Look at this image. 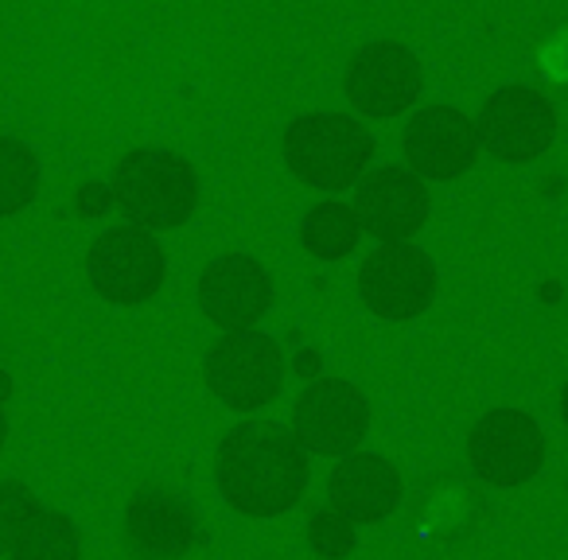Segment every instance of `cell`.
<instances>
[{
    "instance_id": "1",
    "label": "cell",
    "mask_w": 568,
    "mask_h": 560,
    "mask_svg": "<svg viewBox=\"0 0 568 560\" xmlns=\"http://www.w3.org/2000/svg\"><path fill=\"white\" fill-rule=\"evenodd\" d=\"M219 490L237 513L250 518H276L293 510L308 487V451L273 420H245L230 428L214 459Z\"/></svg>"
},
{
    "instance_id": "2",
    "label": "cell",
    "mask_w": 568,
    "mask_h": 560,
    "mask_svg": "<svg viewBox=\"0 0 568 560\" xmlns=\"http://www.w3.org/2000/svg\"><path fill=\"white\" fill-rule=\"evenodd\" d=\"M113 195L141 230H175L199 206V175L168 149H133L118 164Z\"/></svg>"
},
{
    "instance_id": "3",
    "label": "cell",
    "mask_w": 568,
    "mask_h": 560,
    "mask_svg": "<svg viewBox=\"0 0 568 560\" xmlns=\"http://www.w3.org/2000/svg\"><path fill=\"white\" fill-rule=\"evenodd\" d=\"M374 156V136L347 113H308L284 129V164L296 180L320 191L358 183Z\"/></svg>"
},
{
    "instance_id": "4",
    "label": "cell",
    "mask_w": 568,
    "mask_h": 560,
    "mask_svg": "<svg viewBox=\"0 0 568 560\" xmlns=\"http://www.w3.org/2000/svg\"><path fill=\"white\" fill-rule=\"evenodd\" d=\"M206 386L222 405L237 413H253L261 405L276 401L284 386V355L265 332L222 335L206 355Z\"/></svg>"
},
{
    "instance_id": "5",
    "label": "cell",
    "mask_w": 568,
    "mask_h": 560,
    "mask_svg": "<svg viewBox=\"0 0 568 560\" xmlns=\"http://www.w3.org/2000/svg\"><path fill=\"white\" fill-rule=\"evenodd\" d=\"M90 285L113 304H144L160 293L168 261L152 230L118 226L90 245Z\"/></svg>"
},
{
    "instance_id": "6",
    "label": "cell",
    "mask_w": 568,
    "mask_h": 560,
    "mask_svg": "<svg viewBox=\"0 0 568 560\" xmlns=\"http://www.w3.org/2000/svg\"><path fill=\"white\" fill-rule=\"evenodd\" d=\"M479 144L495 160L506 164H526L541 156L557 136V113L537 90L529 86H503L490 94L475 121Z\"/></svg>"
},
{
    "instance_id": "7",
    "label": "cell",
    "mask_w": 568,
    "mask_h": 560,
    "mask_svg": "<svg viewBox=\"0 0 568 560\" xmlns=\"http://www.w3.org/2000/svg\"><path fill=\"white\" fill-rule=\"evenodd\" d=\"M467 456L479 479L490 487H521L545 464V436L521 409H495L471 428Z\"/></svg>"
},
{
    "instance_id": "8",
    "label": "cell",
    "mask_w": 568,
    "mask_h": 560,
    "mask_svg": "<svg viewBox=\"0 0 568 560\" xmlns=\"http://www.w3.org/2000/svg\"><path fill=\"white\" fill-rule=\"evenodd\" d=\"M371 428V405L351 381L320 378L301 394L293 413V432L312 456H347Z\"/></svg>"
},
{
    "instance_id": "9",
    "label": "cell",
    "mask_w": 568,
    "mask_h": 560,
    "mask_svg": "<svg viewBox=\"0 0 568 560\" xmlns=\"http://www.w3.org/2000/svg\"><path fill=\"white\" fill-rule=\"evenodd\" d=\"M358 288L366 308L382 319H413L433 304L436 268L425 250H413L409 242H386L363 261Z\"/></svg>"
},
{
    "instance_id": "10",
    "label": "cell",
    "mask_w": 568,
    "mask_h": 560,
    "mask_svg": "<svg viewBox=\"0 0 568 560\" xmlns=\"http://www.w3.org/2000/svg\"><path fill=\"white\" fill-rule=\"evenodd\" d=\"M420 63L405 43L382 40L363 48L347 67V94L366 118H397L420 98Z\"/></svg>"
},
{
    "instance_id": "11",
    "label": "cell",
    "mask_w": 568,
    "mask_h": 560,
    "mask_svg": "<svg viewBox=\"0 0 568 560\" xmlns=\"http://www.w3.org/2000/svg\"><path fill=\"white\" fill-rule=\"evenodd\" d=\"M402 149L417 175L456 180V175L471 172V164L479 160V133L452 105H428V110L413 113V121L405 125Z\"/></svg>"
},
{
    "instance_id": "12",
    "label": "cell",
    "mask_w": 568,
    "mask_h": 560,
    "mask_svg": "<svg viewBox=\"0 0 568 560\" xmlns=\"http://www.w3.org/2000/svg\"><path fill=\"white\" fill-rule=\"evenodd\" d=\"M199 304H203L206 319L230 327V332H242L268 312L273 281H268L265 265L253 261L250 253H222L199 276Z\"/></svg>"
},
{
    "instance_id": "13",
    "label": "cell",
    "mask_w": 568,
    "mask_h": 560,
    "mask_svg": "<svg viewBox=\"0 0 568 560\" xmlns=\"http://www.w3.org/2000/svg\"><path fill=\"white\" fill-rule=\"evenodd\" d=\"M355 218L378 242H409L428 218V187L409 167H378L358 183Z\"/></svg>"
},
{
    "instance_id": "14",
    "label": "cell",
    "mask_w": 568,
    "mask_h": 560,
    "mask_svg": "<svg viewBox=\"0 0 568 560\" xmlns=\"http://www.w3.org/2000/svg\"><path fill=\"white\" fill-rule=\"evenodd\" d=\"M199 537L187 502L164 490H144L125 510V544L136 560H180Z\"/></svg>"
},
{
    "instance_id": "15",
    "label": "cell",
    "mask_w": 568,
    "mask_h": 560,
    "mask_svg": "<svg viewBox=\"0 0 568 560\" xmlns=\"http://www.w3.org/2000/svg\"><path fill=\"white\" fill-rule=\"evenodd\" d=\"M402 498V475L382 456H347L332 471V506L347 521H378Z\"/></svg>"
},
{
    "instance_id": "16",
    "label": "cell",
    "mask_w": 568,
    "mask_h": 560,
    "mask_svg": "<svg viewBox=\"0 0 568 560\" xmlns=\"http://www.w3.org/2000/svg\"><path fill=\"white\" fill-rule=\"evenodd\" d=\"M79 529L71 526V518L55 510H40V506L20 521L17 537H12L17 560H79Z\"/></svg>"
},
{
    "instance_id": "17",
    "label": "cell",
    "mask_w": 568,
    "mask_h": 560,
    "mask_svg": "<svg viewBox=\"0 0 568 560\" xmlns=\"http://www.w3.org/2000/svg\"><path fill=\"white\" fill-rule=\"evenodd\" d=\"M358 234H363V226H358L355 211H351V206H343V203L312 206L308 218H304V226H301L304 250H308L312 257H320V261L347 257V253L358 245Z\"/></svg>"
},
{
    "instance_id": "18",
    "label": "cell",
    "mask_w": 568,
    "mask_h": 560,
    "mask_svg": "<svg viewBox=\"0 0 568 560\" xmlns=\"http://www.w3.org/2000/svg\"><path fill=\"white\" fill-rule=\"evenodd\" d=\"M40 195V160L28 144L0 136V218L24 211Z\"/></svg>"
},
{
    "instance_id": "19",
    "label": "cell",
    "mask_w": 568,
    "mask_h": 560,
    "mask_svg": "<svg viewBox=\"0 0 568 560\" xmlns=\"http://www.w3.org/2000/svg\"><path fill=\"white\" fill-rule=\"evenodd\" d=\"M36 510V498L24 482L0 479V552L12 549V537H17L20 521Z\"/></svg>"
},
{
    "instance_id": "20",
    "label": "cell",
    "mask_w": 568,
    "mask_h": 560,
    "mask_svg": "<svg viewBox=\"0 0 568 560\" xmlns=\"http://www.w3.org/2000/svg\"><path fill=\"white\" fill-rule=\"evenodd\" d=\"M4 440H9V420H4V413H0V448H4Z\"/></svg>"
},
{
    "instance_id": "21",
    "label": "cell",
    "mask_w": 568,
    "mask_h": 560,
    "mask_svg": "<svg viewBox=\"0 0 568 560\" xmlns=\"http://www.w3.org/2000/svg\"><path fill=\"white\" fill-rule=\"evenodd\" d=\"M560 413H565V425H568V381H565V394H560Z\"/></svg>"
}]
</instances>
